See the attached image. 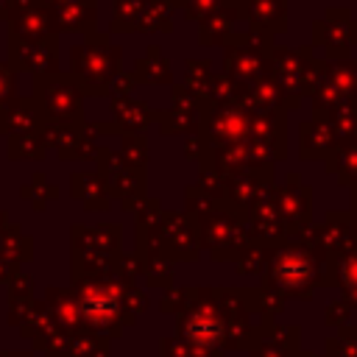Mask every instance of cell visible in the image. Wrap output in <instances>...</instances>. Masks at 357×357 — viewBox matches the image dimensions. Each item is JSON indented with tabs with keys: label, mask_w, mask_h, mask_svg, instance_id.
<instances>
[{
	"label": "cell",
	"mask_w": 357,
	"mask_h": 357,
	"mask_svg": "<svg viewBox=\"0 0 357 357\" xmlns=\"http://www.w3.org/2000/svg\"><path fill=\"white\" fill-rule=\"evenodd\" d=\"M315 259L301 248H284L273 259V282L287 293H298L315 282Z\"/></svg>",
	"instance_id": "6da1fadb"
},
{
	"label": "cell",
	"mask_w": 357,
	"mask_h": 357,
	"mask_svg": "<svg viewBox=\"0 0 357 357\" xmlns=\"http://www.w3.org/2000/svg\"><path fill=\"white\" fill-rule=\"evenodd\" d=\"M181 332H184V337H187L190 343L204 346V349L218 346V343L223 340V324L218 321V315H215V310H212V307L192 310V312L184 318Z\"/></svg>",
	"instance_id": "7a4b0ae2"
}]
</instances>
